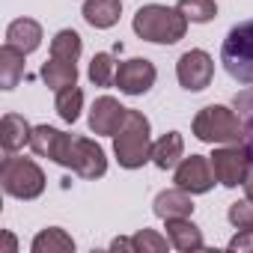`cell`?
I'll use <instances>...</instances> for the list:
<instances>
[{"instance_id":"21","label":"cell","mask_w":253,"mask_h":253,"mask_svg":"<svg viewBox=\"0 0 253 253\" xmlns=\"http://www.w3.org/2000/svg\"><path fill=\"white\" fill-rule=\"evenodd\" d=\"M30 247H33V253H72L75 250V238L66 229H60V226H48V229H42L33 238Z\"/></svg>"},{"instance_id":"6","label":"cell","mask_w":253,"mask_h":253,"mask_svg":"<svg viewBox=\"0 0 253 253\" xmlns=\"http://www.w3.org/2000/svg\"><path fill=\"white\" fill-rule=\"evenodd\" d=\"M211 161V170H214V179L223 185V188H238L247 176V167L253 161L250 149L244 143H223L220 149H214L209 155Z\"/></svg>"},{"instance_id":"31","label":"cell","mask_w":253,"mask_h":253,"mask_svg":"<svg viewBox=\"0 0 253 253\" xmlns=\"http://www.w3.org/2000/svg\"><path fill=\"white\" fill-rule=\"evenodd\" d=\"M110 250H131L134 253V241L131 238H113L110 241Z\"/></svg>"},{"instance_id":"25","label":"cell","mask_w":253,"mask_h":253,"mask_svg":"<svg viewBox=\"0 0 253 253\" xmlns=\"http://www.w3.org/2000/svg\"><path fill=\"white\" fill-rule=\"evenodd\" d=\"M176 9L188 21H194V24H206V21H211L217 15V3H214V0H179Z\"/></svg>"},{"instance_id":"29","label":"cell","mask_w":253,"mask_h":253,"mask_svg":"<svg viewBox=\"0 0 253 253\" xmlns=\"http://www.w3.org/2000/svg\"><path fill=\"white\" fill-rule=\"evenodd\" d=\"M229 250H235V253H253V226L238 229L229 238Z\"/></svg>"},{"instance_id":"27","label":"cell","mask_w":253,"mask_h":253,"mask_svg":"<svg viewBox=\"0 0 253 253\" xmlns=\"http://www.w3.org/2000/svg\"><path fill=\"white\" fill-rule=\"evenodd\" d=\"M235 110L241 113V125H244V146L253 155V89L235 95Z\"/></svg>"},{"instance_id":"26","label":"cell","mask_w":253,"mask_h":253,"mask_svg":"<svg viewBox=\"0 0 253 253\" xmlns=\"http://www.w3.org/2000/svg\"><path fill=\"white\" fill-rule=\"evenodd\" d=\"M131 241H134V253H164L167 247H173L170 238L158 235L155 229H137L131 235Z\"/></svg>"},{"instance_id":"11","label":"cell","mask_w":253,"mask_h":253,"mask_svg":"<svg viewBox=\"0 0 253 253\" xmlns=\"http://www.w3.org/2000/svg\"><path fill=\"white\" fill-rule=\"evenodd\" d=\"M125 113H128V107H122L113 95L95 98V104L89 110V131L92 134H101V137H113L122 128Z\"/></svg>"},{"instance_id":"16","label":"cell","mask_w":253,"mask_h":253,"mask_svg":"<svg viewBox=\"0 0 253 253\" xmlns=\"http://www.w3.org/2000/svg\"><path fill=\"white\" fill-rule=\"evenodd\" d=\"M84 21L95 30H110L122 15V0H84Z\"/></svg>"},{"instance_id":"13","label":"cell","mask_w":253,"mask_h":253,"mask_svg":"<svg viewBox=\"0 0 253 253\" xmlns=\"http://www.w3.org/2000/svg\"><path fill=\"white\" fill-rule=\"evenodd\" d=\"M30 134H33V128H30V122H27L24 116L6 113L3 119H0V146H3L6 155H12V152L30 146Z\"/></svg>"},{"instance_id":"28","label":"cell","mask_w":253,"mask_h":253,"mask_svg":"<svg viewBox=\"0 0 253 253\" xmlns=\"http://www.w3.org/2000/svg\"><path fill=\"white\" fill-rule=\"evenodd\" d=\"M226 217H229V223L232 226H238V229H244V226H253V200H238V203H232L229 206V211H226Z\"/></svg>"},{"instance_id":"3","label":"cell","mask_w":253,"mask_h":253,"mask_svg":"<svg viewBox=\"0 0 253 253\" xmlns=\"http://www.w3.org/2000/svg\"><path fill=\"white\" fill-rule=\"evenodd\" d=\"M194 137L203 143H244V125L241 116L223 104H209L194 116Z\"/></svg>"},{"instance_id":"20","label":"cell","mask_w":253,"mask_h":253,"mask_svg":"<svg viewBox=\"0 0 253 253\" xmlns=\"http://www.w3.org/2000/svg\"><path fill=\"white\" fill-rule=\"evenodd\" d=\"M42 81L45 86H51L54 92L78 84V66L72 60H60V57H51L45 66H42Z\"/></svg>"},{"instance_id":"19","label":"cell","mask_w":253,"mask_h":253,"mask_svg":"<svg viewBox=\"0 0 253 253\" xmlns=\"http://www.w3.org/2000/svg\"><path fill=\"white\" fill-rule=\"evenodd\" d=\"M24 51H18L15 45H6L0 48V86L3 89H15L18 81L24 78Z\"/></svg>"},{"instance_id":"15","label":"cell","mask_w":253,"mask_h":253,"mask_svg":"<svg viewBox=\"0 0 253 253\" xmlns=\"http://www.w3.org/2000/svg\"><path fill=\"white\" fill-rule=\"evenodd\" d=\"M164 223H167V238H170V244H173L176 250L188 253V250H200V247L206 244L200 226H197L191 217H170V220H164Z\"/></svg>"},{"instance_id":"8","label":"cell","mask_w":253,"mask_h":253,"mask_svg":"<svg viewBox=\"0 0 253 253\" xmlns=\"http://www.w3.org/2000/svg\"><path fill=\"white\" fill-rule=\"evenodd\" d=\"M155 78H158V72H155L152 60L131 57V60H122L116 66L113 86H119V92H125V95H146L155 86Z\"/></svg>"},{"instance_id":"14","label":"cell","mask_w":253,"mask_h":253,"mask_svg":"<svg viewBox=\"0 0 253 253\" xmlns=\"http://www.w3.org/2000/svg\"><path fill=\"white\" fill-rule=\"evenodd\" d=\"M194 194L182 191V188H170V191H161L152 203V211L161 217V220H170V217H191L194 214Z\"/></svg>"},{"instance_id":"7","label":"cell","mask_w":253,"mask_h":253,"mask_svg":"<svg viewBox=\"0 0 253 253\" xmlns=\"http://www.w3.org/2000/svg\"><path fill=\"white\" fill-rule=\"evenodd\" d=\"M63 167L72 170V173H78L81 179H101L107 173V158H104V149L95 140L72 134V143H69Z\"/></svg>"},{"instance_id":"12","label":"cell","mask_w":253,"mask_h":253,"mask_svg":"<svg viewBox=\"0 0 253 253\" xmlns=\"http://www.w3.org/2000/svg\"><path fill=\"white\" fill-rule=\"evenodd\" d=\"M69 143H72V134L54 128V125H36L33 134H30V149H33L39 158H51V161L60 164V167H63V161H66Z\"/></svg>"},{"instance_id":"22","label":"cell","mask_w":253,"mask_h":253,"mask_svg":"<svg viewBox=\"0 0 253 253\" xmlns=\"http://www.w3.org/2000/svg\"><path fill=\"white\" fill-rule=\"evenodd\" d=\"M54 107H57V113H60V119L63 122H78V116H81V110H84V92H81V86H66V89H60L57 92V98H54Z\"/></svg>"},{"instance_id":"10","label":"cell","mask_w":253,"mask_h":253,"mask_svg":"<svg viewBox=\"0 0 253 253\" xmlns=\"http://www.w3.org/2000/svg\"><path fill=\"white\" fill-rule=\"evenodd\" d=\"M173 182H176V188H182L188 194H206V191H211V185L217 179H214L211 161L206 155H191V158H182L176 164Z\"/></svg>"},{"instance_id":"24","label":"cell","mask_w":253,"mask_h":253,"mask_svg":"<svg viewBox=\"0 0 253 253\" xmlns=\"http://www.w3.org/2000/svg\"><path fill=\"white\" fill-rule=\"evenodd\" d=\"M116 66H119V63H113V57H110L107 51H101V54L92 57L86 75H89V81H92L95 86H110V84L116 81Z\"/></svg>"},{"instance_id":"18","label":"cell","mask_w":253,"mask_h":253,"mask_svg":"<svg viewBox=\"0 0 253 253\" xmlns=\"http://www.w3.org/2000/svg\"><path fill=\"white\" fill-rule=\"evenodd\" d=\"M182 155H185V140L179 131H167L161 140L152 143V164L158 170H176Z\"/></svg>"},{"instance_id":"17","label":"cell","mask_w":253,"mask_h":253,"mask_svg":"<svg viewBox=\"0 0 253 253\" xmlns=\"http://www.w3.org/2000/svg\"><path fill=\"white\" fill-rule=\"evenodd\" d=\"M6 45H15L24 54H33L42 45V27L33 18H18L6 27Z\"/></svg>"},{"instance_id":"9","label":"cell","mask_w":253,"mask_h":253,"mask_svg":"<svg viewBox=\"0 0 253 253\" xmlns=\"http://www.w3.org/2000/svg\"><path fill=\"white\" fill-rule=\"evenodd\" d=\"M176 78L188 92H203L214 78V60L200 48L185 51L176 63Z\"/></svg>"},{"instance_id":"1","label":"cell","mask_w":253,"mask_h":253,"mask_svg":"<svg viewBox=\"0 0 253 253\" xmlns=\"http://www.w3.org/2000/svg\"><path fill=\"white\" fill-rule=\"evenodd\" d=\"M113 155L125 170H137L152 161V125L140 110L128 107L122 128L113 134Z\"/></svg>"},{"instance_id":"32","label":"cell","mask_w":253,"mask_h":253,"mask_svg":"<svg viewBox=\"0 0 253 253\" xmlns=\"http://www.w3.org/2000/svg\"><path fill=\"white\" fill-rule=\"evenodd\" d=\"M15 247H18V244H15V235H12V232H6V250H9V253H15Z\"/></svg>"},{"instance_id":"4","label":"cell","mask_w":253,"mask_h":253,"mask_svg":"<svg viewBox=\"0 0 253 253\" xmlns=\"http://www.w3.org/2000/svg\"><path fill=\"white\" fill-rule=\"evenodd\" d=\"M220 63L232 81L253 86V18L235 24L226 33L220 45Z\"/></svg>"},{"instance_id":"30","label":"cell","mask_w":253,"mask_h":253,"mask_svg":"<svg viewBox=\"0 0 253 253\" xmlns=\"http://www.w3.org/2000/svg\"><path fill=\"white\" fill-rule=\"evenodd\" d=\"M241 188H244V197H247V200H253V161H250V167H247V176H244Z\"/></svg>"},{"instance_id":"5","label":"cell","mask_w":253,"mask_h":253,"mask_svg":"<svg viewBox=\"0 0 253 253\" xmlns=\"http://www.w3.org/2000/svg\"><path fill=\"white\" fill-rule=\"evenodd\" d=\"M0 185L3 191L15 200H36L45 191V173L36 161L30 158H18L15 152L3 158L0 164Z\"/></svg>"},{"instance_id":"2","label":"cell","mask_w":253,"mask_h":253,"mask_svg":"<svg viewBox=\"0 0 253 253\" xmlns=\"http://www.w3.org/2000/svg\"><path fill=\"white\" fill-rule=\"evenodd\" d=\"M131 27H134V33L143 42L176 45L188 33V18L179 9H170V6H161V3H149V6H140L137 9Z\"/></svg>"},{"instance_id":"23","label":"cell","mask_w":253,"mask_h":253,"mask_svg":"<svg viewBox=\"0 0 253 253\" xmlns=\"http://www.w3.org/2000/svg\"><path fill=\"white\" fill-rule=\"evenodd\" d=\"M81 51H84V42H81V36H78L75 30H60V33L51 39V57L78 63Z\"/></svg>"}]
</instances>
